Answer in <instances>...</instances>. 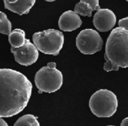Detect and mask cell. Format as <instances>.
I'll return each instance as SVG.
<instances>
[{
    "label": "cell",
    "mask_w": 128,
    "mask_h": 126,
    "mask_svg": "<svg viewBox=\"0 0 128 126\" xmlns=\"http://www.w3.org/2000/svg\"><path fill=\"white\" fill-rule=\"evenodd\" d=\"M121 126H128V117L124 119L121 123Z\"/></svg>",
    "instance_id": "17"
},
{
    "label": "cell",
    "mask_w": 128,
    "mask_h": 126,
    "mask_svg": "<svg viewBox=\"0 0 128 126\" xmlns=\"http://www.w3.org/2000/svg\"><path fill=\"white\" fill-rule=\"evenodd\" d=\"M80 1L88 3L93 10H98L100 9V7L99 5V0H80Z\"/></svg>",
    "instance_id": "15"
},
{
    "label": "cell",
    "mask_w": 128,
    "mask_h": 126,
    "mask_svg": "<svg viewBox=\"0 0 128 126\" xmlns=\"http://www.w3.org/2000/svg\"><path fill=\"white\" fill-rule=\"evenodd\" d=\"M118 105V99L116 94L106 89L96 91L89 99V108L92 113L99 118L112 117L117 111Z\"/></svg>",
    "instance_id": "3"
},
{
    "label": "cell",
    "mask_w": 128,
    "mask_h": 126,
    "mask_svg": "<svg viewBox=\"0 0 128 126\" xmlns=\"http://www.w3.org/2000/svg\"><path fill=\"white\" fill-rule=\"evenodd\" d=\"M32 40L39 52L56 56L63 47L64 37L58 30L47 29L35 32L32 36Z\"/></svg>",
    "instance_id": "5"
},
{
    "label": "cell",
    "mask_w": 128,
    "mask_h": 126,
    "mask_svg": "<svg viewBox=\"0 0 128 126\" xmlns=\"http://www.w3.org/2000/svg\"></svg>",
    "instance_id": "20"
},
{
    "label": "cell",
    "mask_w": 128,
    "mask_h": 126,
    "mask_svg": "<svg viewBox=\"0 0 128 126\" xmlns=\"http://www.w3.org/2000/svg\"><path fill=\"white\" fill-rule=\"evenodd\" d=\"M46 1H50V2H52V1H56V0H46Z\"/></svg>",
    "instance_id": "19"
},
{
    "label": "cell",
    "mask_w": 128,
    "mask_h": 126,
    "mask_svg": "<svg viewBox=\"0 0 128 126\" xmlns=\"http://www.w3.org/2000/svg\"><path fill=\"white\" fill-rule=\"evenodd\" d=\"M4 8L19 15L27 14L36 0H3Z\"/></svg>",
    "instance_id": "10"
},
{
    "label": "cell",
    "mask_w": 128,
    "mask_h": 126,
    "mask_svg": "<svg viewBox=\"0 0 128 126\" xmlns=\"http://www.w3.org/2000/svg\"><path fill=\"white\" fill-rule=\"evenodd\" d=\"M104 59L108 60L117 69L128 67V31L122 28H114L109 35L104 54Z\"/></svg>",
    "instance_id": "2"
},
{
    "label": "cell",
    "mask_w": 128,
    "mask_h": 126,
    "mask_svg": "<svg viewBox=\"0 0 128 126\" xmlns=\"http://www.w3.org/2000/svg\"><path fill=\"white\" fill-rule=\"evenodd\" d=\"M0 126H8V123L1 117H0Z\"/></svg>",
    "instance_id": "18"
},
{
    "label": "cell",
    "mask_w": 128,
    "mask_h": 126,
    "mask_svg": "<svg viewBox=\"0 0 128 126\" xmlns=\"http://www.w3.org/2000/svg\"><path fill=\"white\" fill-rule=\"evenodd\" d=\"M104 41L100 34L92 28L81 31L76 37V45L84 55H93L101 51Z\"/></svg>",
    "instance_id": "6"
},
{
    "label": "cell",
    "mask_w": 128,
    "mask_h": 126,
    "mask_svg": "<svg viewBox=\"0 0 128 126\" xmlns=\"http://www.w3.org/2000/svg\"><path fill=\"white\" fill-rule=\"evenodd\" d=\"M8 41L12 48H20L26 42V33L23 30L16 28L8 35Z\"/></svg>",
    "instance_id": "11"
},
{
    "label": "cell",
    "mask_w": 128,
    "mask_h": 126,
    "mask_svg": "<svg viewBox=\"0 0 128 126\" xmlns=\"http://www.w3.org/2000/svg\"><path fill=\"white\" fill-rule=\"evenodd\" d=\"M74 11L81 16H92V8L91 7V6L86 2H82V1H80L78 2L74 7Z\"/></svg>",
    "instance_id": "14"
},
{
    "label": "cell",
    "mask_w": 128,
    "mask_h": 126,
    "mask_svg": "<svg viewBox=\"0 0 128 126\" xmlns=\"http://www.w3.org/2000/svg\"><path fill=\"white\" fill-rule=\"evenodd\" d=\"M117 22L114 12L108 8L98 10L94 16L93 24L97 30L100 32H106L114 28Z\"/></svg>",
    "instance_id": "8"
},
{
    "label": "cell",
    "mask_w": 128,
    "mask_h": 126,
    "mask_svg": "<svg viewBox=\"0 0 128 126\" xmlns=\"http://www.w3.org/2000/svg\"><path fill=\"white\" fill-rule=\"evenodd\" d=\"M118 27L124 28L125 30L128 31V16L119 19V21H118Z\"/></svg>",
    "instance_id": "16"
},
{
    "label": "cell",
    "mask_w": 128,
    "mask_h": 126,
    "mask_svg": "<svg viewBox=\"0 0 128 126\" xmlns=\"http://www.w3.org/2000/svg\"><path fill=\"white\" fill-rule=\"evenodd\" d=\"M34 83L39 90V93L42 92L52 93L62 87L63 75L60 70L56 69L55 62H50L47 66L40 68L36 72Z\"/></svg>",
    "instance_id": "4"
},
{
    "label": "cell",
    "mask_w": 128,
    "mask_h": 126,
    "mask_svg": "<svg viewBox=\"0 0 128 126\" xmlns=\"http://www.w3.org/2000/svg\"><path fill=\"white\" fill-rule=\"evenodd\" d=\"M12 25L10 21L8 19L6 14L0 11V34L9 35L11 32Z\"/></svg>",
    "instance_id": "13"
},
{
    "label": "cell",
    "mask_w": 128,
    "mask_h": 126,
    "mask_svg": "<svg viewBox=\"0 0 128 126\" xmlns=\"http://www.w3.org/2000/svg\"><path fill=\"white\" fill-rule=\"evenodd\" d=\"M32 84L20 72L0 69V117H12L22 112L32 96Z\"/></svg>",
    "instance_id": "1"
},
{
    "label": "cell",
    "mask_w": 128,
    "mask_h": 126,
    "mask_svg": "<svg viewBox=\"0 0 128 126\" xmlns=\"http://www.w3.org/2000/svg\"><path fill=\"white\" fill-rule=\"evenodd\" d=\"M82 24L79 14L73 10L64 12L58 19V27L63 31H73L79 28Z\"/></svg>",
    "instance_id": "9"
},
{
    "label": "cell",
    "mask_w": 128,
    "mask_h": 126,
    "mask_svg": "<svg viewBox=\"0 0 128 126\" xmlns=\"http://www.w3.org/2000/svg\"><path fill=\"white\" fill-rule=\"evenodd\" d=\"M126 1H128V0H126Z\"/></svg>",
    "instance_id": "21"
},
{
    "label": "cell",
    "mask_w": 128,
    "mask_h": 126,
    "mask_svg": "<svg viewBox=\"0 0 128 126\" xmlns=\"http://www.w3.org/2000/svg\"><path fill=\"white\" fill-rule=\"evenodd\" d=\"M14 126H40L38 118L32 114H26L20 117Z\"/></svg>",
    "instance_id": "12"
},
{
    "label": "cell",
    "mask_w": 128,
    "mask_h": 126,
    "mask_svg": "<svg viewBox=\"0 0 128 126\" xmlns=\"http://www.w3.org/2000/svg\"><path fill=\"white\" fill-rule=\"evenodd\" d=\"M10 52L14 55L16 62L25 66L34 63L39 57V51L28 39H26L24 45L20 48L11 47Z\"/></svg>",
    "instance_id": "7"
}]
</instances>
